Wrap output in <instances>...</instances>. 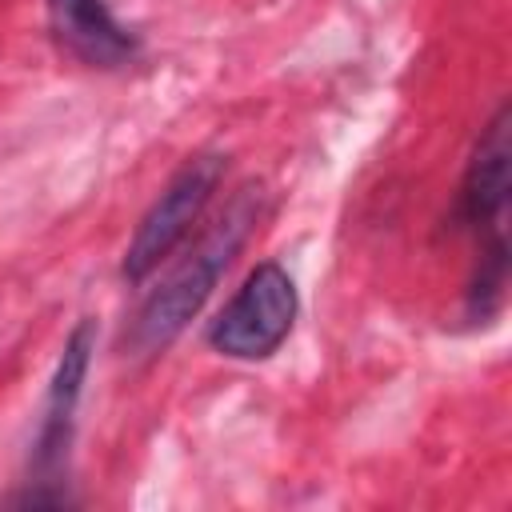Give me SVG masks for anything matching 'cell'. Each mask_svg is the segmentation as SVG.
<instances>
[{"label": "cell", "instance_id": "cell-1", "mask_svg": "<svg viewBox=\"0 0 512 512\" xmlns=\"http://www.w3.org/2000/svg\"><path fill=\"white\" fill-rule=\"evenodd\" d=\"M260 216H264V192L240 188L228 200V208L220 212V220L208 224V232L192 244V252L140 300L136 316L128 320V328L120 336V352L128 360L160 356L200 316V308L208 304L212 288L220 284L224 268L236 260V252L260 224Z\"/></svg>", "mask_w": 512, "mask_h": 512}, {"label": "cell", "instance_id": "cell-2", "mask_svg": "<svg viewBox=\"0 0 512 512\" xmlns=\"http://www.w3.org/2000/svg\"><path fill=\"white\" fill-rule=\"evenodd\" d=\"M92 352H96V324L84 316L60 344V356H56V368H52V380H48V392L40 404L32 452H28V484H36V492L20 496V504H32V508L68 504L60 492H48V488L60 484V472L68 468V452H72V436H76V408L84 396Z\"/></svg>", "mask_w": 512, "mask_h": 512}, {"label": "cell", "instance_id": "cell-3", "mask_svg": "<svg viewBox=\"0 0 512 512\" xmlns=\"http://www.w3.org/2000/svg\"><path fill=\"white\" fill-rule=\"evenodd\" d=\"M224 152H196L192 160L180 164V172L164 184V192L152 200V208L140 216L124 260H120V276L128 284H144L192 232V224L204 216V208L212 204L220 180H224Z\"/></svg>", "mask_w": 512, "mask_h": 512}, {"label": "cell", "instance_id": "cell-4", "mask_svg": "<svg viewBox=\"0 0 512 512\" xmlns=\"http://www.w3.org/2000/svg\"><path fill=\"white\" fill-rule=\"evenodd\" d=\"M300 292L284 264H256L208 324V344L228 360H268L296 324Z\"/></svg>", "mask_w": 512, "mask_h": 512}, {"label": "cell", "instance_id": "cell-5", "mask_svg": "<svg viewBox=\"0 0 512 512\" xmlns=\"http://www.w3.org/2000/svg\"><path fill=\"white\" fill-rule=\"evenodd\" d=\"M508 128H512V112H508V104H500L472 144V156L464 164V180H460V192L452 204V224L460 232H472L476 240L504 232L508 188H512V180H508V160H512Z\"/></svg>", "mask_w": 512, "mask_h": 512}, {"label": "cell", "instance_id": "cell-6", "mask_svg": "<svg viewBox=\"0 0 512 512\" xmlns=\"http://www.w3.org/2000/svg\"><path fill=\"white\" fill-rule=\"evenodd\" d=\"M48 28L60 52L84 68H124L140 56V36L108 8V0H44Z\"/></svg>", "mask_w": 512, "mask_h": 512}, {"label": "cell", "instance_id": "cell-7", "mask_svg": "<svg viewBox=\"0 0 512 512\" xmlns=\"http://www.w3.org/2000/svg\"><path fill=\"white\" fill-rule=\"evenodd\" d=\"M504 288H508V240L504 232H492L480 240L476 268L464 288V316L472 324H488L504 304Z\"/></svg>", "mask_w": 512, "mask_h": 512}]
</instances>
